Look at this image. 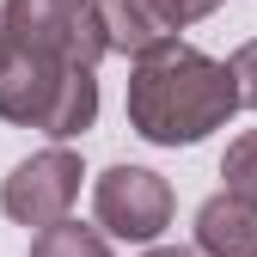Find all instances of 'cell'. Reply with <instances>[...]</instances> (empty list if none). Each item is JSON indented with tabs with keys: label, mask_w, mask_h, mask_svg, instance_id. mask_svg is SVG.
<instances>
[{
	"label": "cell",
	"mask_w": 257,
	"mask_h": 257,
	"mask_svg": "<svg viewBox=\"0 0 257 257\" xmlns=\"http://www.w3.org/2000/svg\"><path fill=\"white\" fill-rule=\"evenodd\" d=\"M166 7H172V19H178V25H196V19L220 13V0H166Z\"/></svg>",
	"instance_id": "11"
},
{
	"label": "cell",
	"mask_w": 257,
	"mask_h": 257,
	"mask_svg": "<svg viewBox=\"0 0 257 257\" xmlns=\"http://www.w3.org/2000/svg\"><path fill=\"white\" fill-rule=\"evenodd\" d=\"M31 257H110L104 227H80V220H61V227L31 239Z\"/></svg>",
	"instance_id": "8"
},
{
	"label": "cell",
	"mask_w": 257,
	"mask_h": 257,
	"mask_svg": "<svg viewBox=\"0 0 257 257\" xmlns=\"http://www.w3.org/2000/svg\"><path fill=\"white\" fill-rule=\"evenodd\" d=\"M80 178H86V166H80L74 147H43V153L19 159V166L0 178V208H7V220H19V227L49 233L80 202Z\"/></svg>",
	"instance_id": "3"
},
{
	"label": "cell",
	"mask_w": 257,
	"mask_h": 257,
	"mask_svg": "<svg viewBox=\"0 0 257 257\" xmlns=\"http://www.w3.org/2000/svg\"><path fill=\"white\" fill-rule=\"evenodd\" d=\"M141 257H202L196 245H153V251H141Z\"/></svg>",
	"instance_id": "12"
},
{
	"label": "cell",
	"mask_w": 257,
	"mask_h": 257,
	"mask_svg": "<svg viewBox=\"0 0 257 257\" xmlns=\"http://www.w3.org/2000/svg\"><path fill=\"white\" fill-rule=\"evenodd\" d=\"M196 251L202 257H257V196L214 190L196 208Z\"/></svg>",
	"instance_id": "6"
},
{
	"label": "cell",
	"mask_w": 257,
	"mask_h": 257,
	"mask_svg": "<svg viewBox=\"0 0 257 257\" xmlns=\"http://www.w3.org/2000/svg\"><path fill=\"white\" fill-rule=\"evenodd\" d=\"M128 128L153 147H196L227 128L239 110V80L227 61L202 55L196 43H166L128 68Z\"/></svg>",
	"instance_id": "1"
},
{
	"label": "cell",
	"mask_w": 257,
	"mask_h": 257,
	"mask_svg": "<svg viewBox=\"0 0 257 257\" xmlns=\"http://www.w3.org/2000/svg\"><path fill=\"white\" fill-rule=\"evenodd\" d=\"M68 74H74V68H61V61L25 49L13 31H7V43H0V116L19 122V128H43Z\"/></svg>",
	"instance_id": "5"
},
{
	"label": "cell",
	"mask_w": 257,
	"mask_h": 257,
	"mask_svg": "<svg viewBox=\"0 0 257 257\" xmlns=\"http://www.w3.org/2000/svg\"><path fill=\"white\" fill-rule=\"evenodd\" d=\"M92 214H98V227L110 239L147 245L172 227V184L147 166H110L92 184Z\"/></svg>",
	"instance_id": "4"
},
{
	"label": "cell",
	"mask_w": 257,
	"mask_h": 257,
	"mask_svg": "<svg viewBox=\"0 0 257 257\" xmlns=\"http://www.w3.org/2000/svg\"><path fill=\"white\" fill-rule=\"evenodd\" d=\"M220 178H227V190L257 196V128H245V135L227 147V159H220Z\"/></svg>",
	"instance_id": "9"
},
{
	"label": "cell",
	"mask_w": 257,
	"mask_h": 257,
	"mask_svg": "<svg viewBox=\"0 0 257 257\" xmlns=\"http://www.w3.org/2000/svg\"><path fill=\"white\" fill-rule=\"evenodd\" d=\"M104 37H110V55H128V61H141L153 49H166L178 43V19L166 0H104Z\"/></svg>",
	"instance_id": "7"
},
{
	"label": "cell",
	"mask_w": 257,
	"mask_h": 257,
	"mask_svg": "<svg viewBox=\"0 0 257 257\" xmlns=\"http://www.w3.org/2000/svg\"><path fill=\"white\" fill-rule=\"evenodd\" d=\"M0 43H7V13H0Z\"/></svg>",
	"instance_id": "13"
},
{
	"label": "cell",
	"mask_w": 257,
	"mask_h": 257,
	"mask_svg": "<svg viewBox=\"0 0 257 257\" xmlns=\"http://www.w3.org/2000/svg\"><path fill=\"white\" fill-rule=\"evenodd\" d=\"M227 68H233V80H239V110H257V37L233 49Z\"/></svg>",
	"instance_id": "10"
},
{
	"label": "cell",
	"mask_w": 257,
	"mask_h": 257,
	"mask_svg": "<svg viewBox=\"0 0 257 257\" xmlns=\"http://www.w3.org/2000/svg\"><path fill=\"white\" fill-rule=\"evenodd\" d=\"M86 7H104V0H86Z\"/></svg>",
	"instance_id": "14"
},
{
	"label": "cell",
	"mask_w": 257,
	"mask_h": 257,
	"mask_svg": "<svg viewBox=\"0 0 257 257\" xmlns=\"http://www.w3.org/2000/svg\"><path fill=\"white\" fill-rule=\"evenodd\" d=\"M7 13V31L37 49L61 68H98L110 55V37H104V13L86 7V0H0Z\"/></svg>",
	"instance_id": "2"
}]
</instances>
